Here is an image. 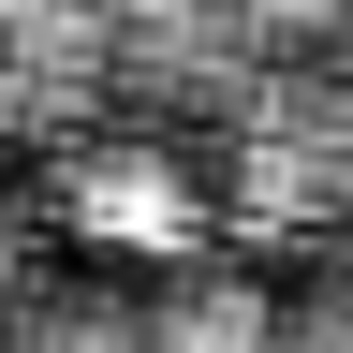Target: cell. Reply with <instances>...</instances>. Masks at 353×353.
Returning <instances> with one entry per match:
<instances>
[{
	"mask_svg": "<svg viewBox=\"0 0 353 353\" xmlns=\"http://www.w3.org/2000/svg\"><path fill=\"white\" fill-rule=\"evenodd\" d=\"M59 206L88 221V236H132V250H176L192 236V176H176V148H88L59 176Z\"/></svg>",
	"mask_w": 353,
	"mask_h": 353,
	"instance_id": "obj_1",
	"label": "cell"
}]
</instances>
